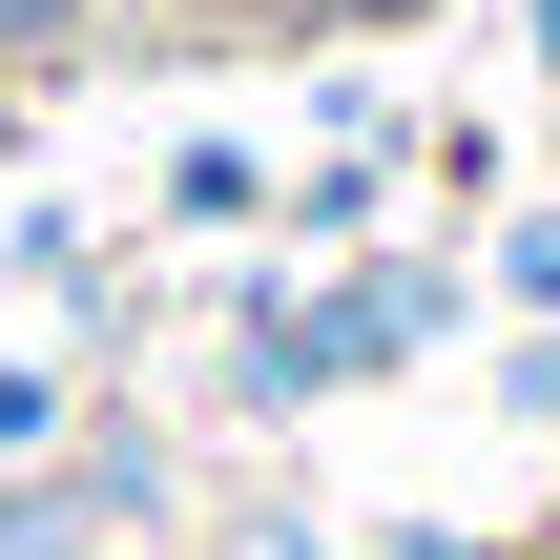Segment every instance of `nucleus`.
<instances>
[{
	"mask_svg": "<svg viewBox=\"0 0 560 560\" xmlns=\"http://www.w3.org/2000/svg\"><path fill=\"white\" fill-rule=\"evenodd\" d=\"M42 436H62V374H0V478H21Z\"/></svg>",
	"mask_w": 560,
	"mask_h": 560,
	"instance_id": "1",
	"label": "nucleus"
},
{
	"mask_svg": "<svg viewBox=\"0 0 560 560\" xmlns=\"http://www.w3.org/2000/svg\"><path fill=\"white\" fill-rule=\"evenodd\" d=\"M540 42H560V0H540Z\"/></svg>",
	"mask_w": 560,
	"mask_h": 560,
	"instance_id": "2",
	"label": "nucleus"
}]
</instances>
